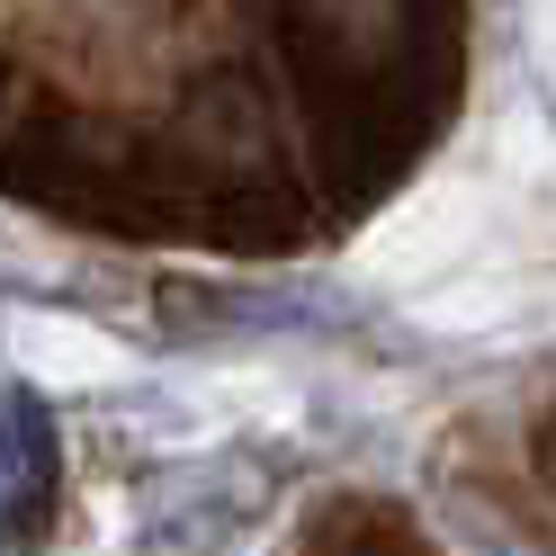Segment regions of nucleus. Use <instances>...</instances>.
Wrapping results in <instances>:
<instances>
[{
    "label": "nucleus",
    "mask_w": 556,
    "mask_h": 556,
    "mask_svg": "<svg viewBox=\"0 0 556 556\" xmlns=\"http://www.w3.org/2000/svg\"><path fill=\"white\" fill-rule=\"evenodd\" d=\"M46 484V404L37 395H0V511H27Z\"/></svg>",
    "instance_id": "1"
}]
</instances>
